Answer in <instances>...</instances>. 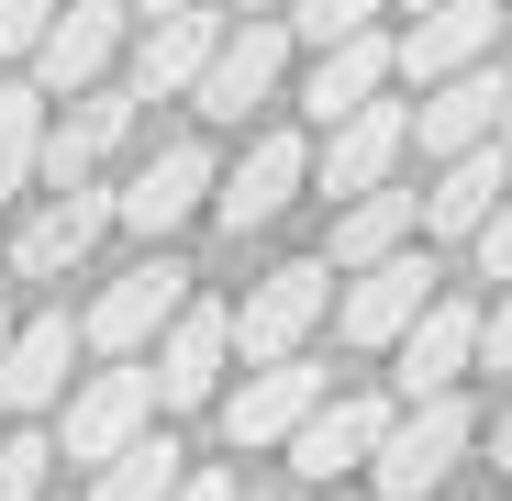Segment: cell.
<instances>
[{"instance_id":"obj_1","label":"cell","mask_w":512,"mask_h":501,"mask_svg":"<svg viewBox=\"0 0 512 501\" xmlns=\"http://www.w3.org/2000/svg\"><path fill=\"white\" fill-rule=\"evenodd\" d=\"M468 435H479V412H468L457 390H423L412 412H390V435H379V457H368V468H379V490H390V501H423V490H435V479L468 457Z\"/></svg>"},{"instance_id":"obj_2","label":"cell","mask_w":512,"mask_h":501,"mask_svg":"<svg viewBox=\"0 0 512 501\" xmlns=\"http://www.w3.org/2000/svg\"><path fill=\"white\" fill-rule=\"evenodd\" d=\"M334 312V257H301V268H268L245 301H234V357L268 368V357H301V334Z\"/></svg>"},{"instance_id":"obj_3","label":"cell","mask_w":512,"mask_h":501,"mask_svg":"<svg viewBox=\"0 0 512 501\" xmlns=\"http://www.w3.org/2000/svg\"><path fill=\"white\" fill-rule=\"evenodd\" d=\"M156 368H134V357H112V368H90V379H78L67 390V457L78 468H101V457H123L145 424H156Z\"/></svg>"},{"instance_id":"obj_4","label":"cell","mask_w":512,"mask_h":501,"mask_svg":"<svg viewBox=\"0 0 512 501\" xmlns=\"http://www.w3.org/2000/svg\"><path fill=\"white\" fill-rule=\"evenodd\" d=\"M435 312V257H379V268H346V301H334V323H346V346H401V334Z\"/></svg>"},{"instance_id":"obj_5","label":"cell","mask_w":512,"mask_h":501,"mask_svg":"<svg viewBox=\"0 0 512 501\" xmlns=\"http://www.w3.org/2000/svg\"><path fill=\"white\" fill-rule=\"evenodd\" d=\"M190 312V268H167V257H145V268H123L101 301H90V346L101 357H145L167 323Z\"/></svg>"},{"instance_id":"obj_6","label":"cell","mask_w":512,"mask_h":501,"mask_svg":"<svg viewBox=\"0 0 512 501\" xmlns=\"http://www.w3.org/2000/svg\"><path fill=\"white\" fill-rule=\"evenodd\" d=\"M279 67H290V23H279V12H245V23L223 34V56L201 67V90H190V101H201L212 123H245L256 101L279 90Z\"/></svg>"},{"instance_id":"obj_7","label":"cell","mask_w":512,"mask_h":501,"mask_svg":"<svg viewBox=\"0 0 512 501\" xmlns=\"http://www.w3.org/2000/svg\"><path fill=\"white\" fill-rule=\"evenodd\" d=\"M323 401H334V390H323L312 357H268V368H245V390L223 401V435H234V446H290Z\"/></svg>"},{"instance_id":"obj_8","label":"cell","mask_w":512,"mask_h":501,"mask_svg":"<svg viewBox=\"0 0 512 501\" xmlns=\"http://www.w3.org/2000/svg\"><path fill=\"white\" fill-rule=\"evenodd\" d=\"M501 112H512V78L479 56V67H457V78H435V90H423V112H412V145L446 167V156L490 145V134H501Z\"/></svg>"},{"instance_id":"obj_9","label":"cell","mask_w":512,"mask_h":501,"mask_svg":"<svg viewBox=\"0 0 512 501\" xmlns=\"http://www.w3.org/2000/svg\"><path fill=\"white\" fill-rule=\"evenodd\" d=\"M223 34H234V23L201 12V0H190V12H156L145 45H134V90H145V101H190V90H201V67L223 56Z\"/></svg>"},{"instance_id":"obj_10","label":"cell","mask_w":512,"mask_h":501,"mask_svg":"<svg viewBox=\"0 0 512 501\" xmlns=\"http://www.w3.org/2000/svg\"><path fill=\"white\" fill-rule=\"evenodd\" d=\"M112 56H123V0H67L56 34L34 45V78H45L56 101H78V90H101Z\"/></svg>"},{"instance_id":"obj_11","label":"cell","mask_w":512,"mask_h":501,"mask_svg":"<svg viewBox=\"0 0 512 501\" xmlns=\"http://www.w3.org/2000/svg\"><path fill=\"white\" fill-rule=\"evenodd\" d=\"M490 45H501V12H490V0H423L412 34H401V78H423V90H435V78L479 67Z\"/></svg>"},{"instance_id":"obj_12","label":"cell","mask_w":512,"mask_h":501,"mask_svg":"<svg viewBox=\"0 0 512 501\" xmlns=\"http://www.w3.org/2000/svg\"><path fill=\"white\" fill-rule=\"evenodd\" d=\"M401 145H412V112H401V101H368V112H346V123H323V190H334V201L379 190L390 167H401Z\"/></svg>"},{"instance_id":"obj_13","label":"cell","mask_w":512,"mask_h":501,"mask_svg":"<svg viewBox=\"0 0 512 501\" xmlns=\"http://www.w3.org/2000/svg\"><path fill=\"white\" fill-rule=\"evenodd\" d=\"M501 190H512V145L490 134V145H468V156H446V167H435V190H423V234L479 245V223L501 212Z\"/></svg>"},{"instance_id":"obj_14","label":"cell","mask_w":512,"mask_h":501,"mask_svg":"<svg viewBox=\"0 0 512 501\" xmlns=\"http://www.w3.org/2000/svg\"><path fill=\"white\" fill-rule=\"evenodd\" d=\"M301 179H312V145H301V134H256V145H245V167L212 190V212H223L234 234H256V223H279V212H290V190H301Z\"/></svg>"},{"instance_id":"obj_15","label":"cell","mask_w":512,"mask_h":501,"mask_svg":"<svg viewBox=\"0 0 512 501\" xmlns=\"http://www.w3.org/2000/svg\"><path fill=\"white\" fill-rule=\"evenodd\" d=\"M223 357H234V312H223V301H190L179 323L156 334V390H167V412H190V401H212Z\"/></svg>"},{"instance_id":"obj_16","label":"cell","mask_w":512,"mask_h":501,"mask_svg":"<svg viewBox=\"0 0 512 501\" xmlns=\"http://www.w3.org/2000/svg\"><path fill=\"white\" fill-rule=\"evenodd\" d=\"M134 101H145V90H78V101L56 112V134H45V190H78V179H90V167L134 134Z\"/></svg>"},{"instance_id":"obj_17","label":"cell","mask_w":512,"mask_h":501,"mask_svg":"<svg viewBox=\"0 0 512 501\" xmlns=\"http://www.w3.org/2000/svg\"><path fill=\"white\" fill-rule=\"evenodd\" d=\"M212 190H223V179H212L201 145H156V156L134 167V190H123V223H134V234H179Z\"/></svg>"},{"instance_id":"obj_18","label":"cell","mask_w":512,"mask_h":501,"mask_svg":"<svg viewBox=\"0 0 512 501\" xmlns=\"http://www.w3.org/2000/svg\"><path fill=\"white\" fill-rule=\"evenodd\" d=\"M379 435H390V401H357V390H334L312 424L290 435V468L301 479H346V468H368L379 457Z\"/></svg>"},{"instance_id":"obj_19","label":"cell","mask_w":512,"mask_h":501,"mask_svg":"<svg viewBox=\"0 0 512 501\" xmlns=\"http://www.w3.org/2000/svg\"><path fill=\"white\" fill-rule=\"evenodd\" d=\"M390 67H401V45L368 23V34H346V45H323L312 56V90H301V112L312 123H346V112H368L379 90H390Z\"/></svg>"},{"instance_id":"obj_20","label":"cell","mask_w":512,"mask_h":501,"mask_svg":"<svg viewBox=\"0 0 512 501\" xmlns=\"http://www.w3.org/2000/svg\"><path fill=\"white\" fill-rule=\"evenodd\" d=\"M112 212H123V190H90V179H78V190H56V201H45V212L12 234V279H56V268L78 257V245H90V234L112 223Z\"/></svg>"},{"instance_id":"obj_21","label":"cell","mask_w":512,"mask_h":501,"mask_svg":"<svg viewBox=\"0 0 512 501\" xmlns=\"http://www.w3.org/2000/svg\"><path fill=\"white\" fill-rule=\"evenodd\" d=\"M90 346V323H67V312H34L23 334H12V357H0V401L12 412H45V401H67V357Z\"/></svg>"},{"instance_id":"obj_22","label":"cell","mask_w":512,"mask_h":501,"mask_svg":"<svg viewBox=\"0 0 512 501\" xmlns=\"http://www.w3.org/2000/svg\"><path fill=\"white\" fill-rule=\"evenodd\" d=\"M479 323L490 312H468V301H435L412 334H401V390L423 401V390H457L468 368H479Z\"/></svg>"},{"instance_id":"obj_23","label":"cell","mask_w":512,"mask_h":501,"mask_svg":"<svg viewBox=\"0 0 512 501\" xmlns=\"http://www.w3.org/2000/svg\"><path fill=\"white\" fill-rule=\"evenodd\" d=\"M412 223H423V190H357L346 212H334V268H379V257H401L412 245Z\"/></svg>"},{"instance_id":"obj_24","label":"cell","mask_w":512,"mask_h":501,"mask_svg":"<svg viewBox=\"0 0 512 501\" xmlns=\"http://www.w3.org/2000/svg\"><path fill=\"white\" fill-rule=\"evenodd\" d=\"M45 101H56L45 78H12V90H0V190L45 179V134H56V112H45Z\"/></svg>"},{"instance_id":"obj_25","label":"cell","mask_w":512,"mask_h":501,"mask_svg":"<svg viewBox=\"0 0 512 501\" xmlns=\"http://www.w3.org/2000/svg\"><path fill=\"white\" fill-rule=\"evenodd\" d=\"M190 468H179V446H167L156 424L123 446V457H101V479H90V501H167V490H179Z\"/></svg>"},{"instance_id":"obj_26","label":"cell","mask_w":512,"mask_h":501,"mask_svg":"<svg viewBox=\"0 0 512 501\" xmlns=\"http://www.w3.org/2000/svg\"><path fill=\"white\" fill-rule=\"evenodd\" d=\"M390 12V0H290V34L301 45H346V34H368Z\"/></svg>"},{"instance_id":"obj_27","label":"cell","mask_w":512,"mask_h":501,"mask_svg":"<svg viewBox=\"0 0 512 501\" xmlns=\"http://www.w3.org/2000/svg\"><path fill=\"white\" fill-rule=\"evenodd\" d=\"M67 446H45V435H0V501H45V468H56Z\"/></svg>"},{"instance_id":"obj_28","label":"cell","mask_w":512,"mask_h":501,"mask_svg":"<svg viewBox=\"0 0 512 501\" xmlns=\"http://www.w3.org/2000/svg\"><path fill=\"white\" fill-rule=\"evenodd\" d=\"M56 12H67V0H0V56H34L56 34Z\"/></svg>"},{"instance_id":"obj_29","label":"cell","mask_w":512,"mask_h":501,"mask_svg":"<svg viewBox=\"0 0 512 501\" xmlns=\"http://www.w3.org/2000/svg\"><path fill=\"white\" fill-rule=\"evenodd\" d=\"M479 279H512V190H501V212L479 223Z\"/></svg>"},{"instance_id":"obj_30","label":"cell","mask_w":512,"mask_h":501,"mask_svg":"<svg viewBox=\"0 0 512 501\" xmlns=\"http://www.w3.org/2000/svg\"><path fill=\"white\" fill-rule=\"evenodd\" d=\"M479 368H512V279H501V301H490V323H479Z\"/></svg>"},{"instance_id":"obj_31","label":"cell","mask_w":512,"mask_h":501,"mask_svg":"<svg viewBox=\"0 0 512 501\" xmlns=\"http://www.w3.org/2000/svg\"><path fill=\"white\" fill-rule=\"evenodd\" d=\"M167 501H234V479H223V468H190V479L167 490Z\"/></svg>"},{"instance_id":"obj_32","label":"cell","mask_w":512,"mask_h":501,"mask_svg":"<svg viewBox=\"0 0 512 501\" xmlns=\"http://www.w3.org/2000/svg\"><path fill=\"white\" fill-rule=\"evenodd\" d=\"M134 12H145V23H156V12H190V0H134Z\"/></svg>"},{"instance_id":"obj_33","label":"cell","mask_w":512,"mask_h":501,"mask_svg":"<svg viewBox=\"0 0 512 501\" xmlns=\"http://www.w3.org/2000/svg\"><path fill=\"white\" fill-rule=\"evenodd\" d=\"M501 468H512V412H501Z\"/></svg>"},{"instance_id":"obj_34","label":"cell","mask_w":512,"mask_h":501,"mask_svg":"<svg viewBox=\"0 0 512 501\" xmlns=\"http://www.w3.org/2000/svg\"><path fill=\"white\" fill-rule=\"evenodd\" d=\"M245 12H290V0H245Z\"/></svg>"},{"instance_id":"obj_35","label":"cell","mask_w":512,"mask_h":501,"mask_svg":"<svg viewBox=\"0 0 512 501\" xmlns=\"http://www.w3.org/2000/svg\"><path fill=\"white\" fill-rule=\"evenodd\" d=\"M0 357H12V323H0Z\"/></svg>"},{"instance_id":"obj_36","label":"cell","mask_w":512,"mask_h":501,"mask_svg":"<svg viewBox=\"0 0 512 501\" xmlns=\"http://www.w3.org/2000/svg\"><path fill=\"white\" fill-rule=\"evenodd\" d=\"M501 145H512V112H501Z\"/></svg>"},{"instance_id":"obj_37","label":"cell","mask_w":512,"mask_h":501,"mask_svg":"<svg viewBox=\"0 0 512 501\" xmlns=\"http://www.w3.org/2000/svg\"><path fill=\"white\" fill-rule=\"evenodd\" d=\"M0 257H12V245H0Z\"/></svg>"},{"instance_id":"obj_38","label":"cell","mask_w":512,"mask_h":501,"mask_svg":"<svg viewBox=\"0 0 512 501\" xmlns=\"http://www.w3.org/2000/svg\"><path fill=\"white\" fill-rule=\"evenodd\" d=\"M412 12H423V0H412Z\"/></svg>"},{"instance_id":"obj_39","label":"cell","mask_w":512,"mask_h":501,"mask_svg":"<svg viewBox=\"0 0 512 501\" xmlns=\"http://www.w3.org/2000/svg\"><path fill=\"white\" fill-rule=\"evenodd\" d=\"M45 501H56V490H45Z\"/></svg>"}]
</instances>
